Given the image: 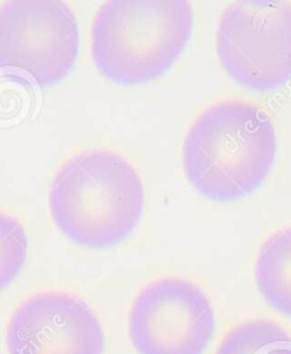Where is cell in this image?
<instances>
[{
	"instance_id": "1",
	"label": "cell",
	"mask_w": 291,
	"mask_h": 354,
	"mask_svg": "<svg viewBox=\"0 0 291 354\" xmlns=\"http://www.w3.org/2000/svg\"><path fill=\"white\" fill-rule=\"evenodd\" d=\"M276 150L270 116L252 102L226 100L206 109L191 124L183 145V166L198 193L233 202L263 183Z\"/></svg>"
},
{
	"instance_id": "2",
	"label": "cell",
	"mask_w": 291,
	"mask_h": 354,
	"mask_svg": "<svg viewBox=\"0 0 291 354\" xmlns=\"http://www.w3.org/2000/svg\"><path fill=\"white\" fill-rule=\"evenodd\" d=\"M143 205L138 171L120 154L104 149L66 160L49 189L55 225L87 249H107L123 241L139 223Z\"/></svg>"
},
{
	"instance_id": "3",
	"label": "cell",
	"mask_w": 291,
	"mask_h": 354,
	"mask_svg": "<svg viewBox=\"0 0 291 354\" xmlns=\"http://www.w3.org/2000/svg\"><path fill=\"white\" fill-rule=\"evenodd\" d=\"M193 12L185 0H111L92 25L97 71L123 84L163 75L186 48Z\"/></svg>"
},
{
	"instance_id": "4",
	"label": "cell",
	"mask_w": 291,
	"mask_h": 354,
	"mask_svg": "<svg viewBox=\"0 0 291 354\" xmlns=\"http://www.w3.org/2000/svg\"><path fill=\"white\" fill-rule=\"evenodd\" d=\"M79 26L57 0H12L0 6V72L29 86H50L73 68Z\"/></svg>"
},
{
	"instance_id": "5",
	"label": "cell",
	"mask_w": 291,
	"mask_h": 354,
	"mask_svg": "<svg viewBox=\"0 0 291 354\" xmlns=\"http://www.w3.org/2000/svg\"><path fill=\"white\" fill-rule=\"evenodd\" d=\"M216 40L223 68L241 86L268 92L291 79L290 3H233L221 15Z\"/></svg>"
},
{
	"instance_id": "6",
	"label": "cell",
	"mask_w": 291,
	"mask_h": 354,
	"mask_svg": "<svg viewBox=\"0 0 291 354\" xmlns=\"http://www.w3.org/2000/svg\"><path fill=\"white\" fill-rule=\"evenodd\" d=\"M214 333L210 299L186 279L149 283L130 308L129 336L138 354H205Z\"/></svg>"
},
{
	"instance_id": "7",
	"label": "cell",
	"mask_w": 291,
	"mask_h": 354,
	"mask_svg": "<svg viewBox=\"0 0 291 354\" xmlns=\"http://www.w3.org/2000/svg\"><path fill=\"white\" fill-rule=\"evenodd\" d=\"M95 310L76 295L49 290L21 301L8 324L9 354H104Z\"/></svg>"
},
{
	"instance_id": "8",
	"label": "cell",
	"mask_w": 291,
	"mask_h": 354,
	"mask_svg": "<svg viewBox=\"0 0 291 354\" xmlns=\"http://www.w3.org/2000/svg\"><path fill=\"white\" fill-rule=\"evenodd\" d=\"M256 283L268 306L291 317V226L273 233L261 245Z\"/></svg>"
},
{
	"instance_id": "9",
	"label": "cell",
	"mask_w": 291,
	"mask_h": 354,
	"mask_svg": "<svg viewBox=\"0 0 291 354\" xmlns=\"http://www.w3.org/2000/svg\"><path fill=\"white\" fill-rule=\"evenodd\" d=\"M214 354H291V335L273 320H249L233 327Z\"/></svg>"
},
{
	"instance_id": "10",
	"label": "cell",
	"mask_w": 291,
	"mask_h": 354,
	"mask_svg": "<svg viewBox=\"0 0 291 354\" xmlns=\"http://www.w3.org/2000/svg\"><path fill=\"white\" fill-rule=\"evenodd\" d=\"M28 259V236L19 221L0 212V292L19 276Z\"/></svg>"
}]
</instances>
